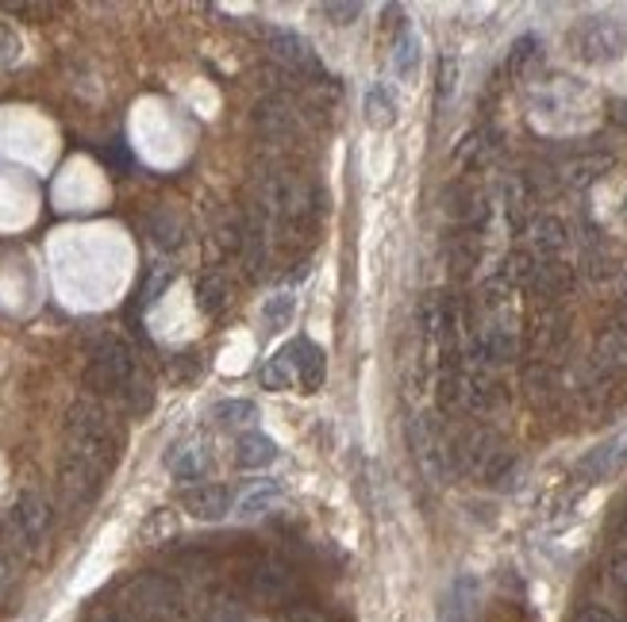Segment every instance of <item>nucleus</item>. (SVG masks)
Here are the masks:
<instances>
[{
  "label": "nucleus",
  "mask_w": 627,
  "mask_h": 622,
  "mask_svg": "<svg viewBox=\"0 0 627 622\" xmlns=\"http://www.w3.org/2000/svg\"><path fill=\"white\" fill-rule=\"evenodd\" d=\"M116 604L136 622H189V596L174 576L139 572L119 584Z\"/></svg>",
  "instance_id": "nucleus-1"
},
{
  "label": "nucleus",
  "mask_w": 627,
  "mask_h": 622,
  "mask_svg": "<svg viewBox=\"0 0 627 622\" xmlns=\"http://www.w3.org/2000/svg\"><path fill=\"white\" fill-rule=\"evenodd\" d=\"M66 454L86 457V462L101 465L104 472L116 465L119 457V430L112 423L108 407L97 400H77L66 412Z\"/></svg>",
  "instance_id": "nucleus-2"
},
{
  "label": "nucleus",
  "mask_w": 627,
  "mask_h": 622,
  "mask_svg": "<svg viewBox=\"0 0 627 622\" xmlns=\"http://www.w3.org/2000/svg\"><path fill=\"white\" fill-rule=\"evenodd\" d=\"M136 370H139L136 350H131L124 338L104 335V338H97L93 353H89L86 380H89V388H97V392H119V388L136 377Z\"/></svg>",
  "instance_id": "nucleus-3"
},
{
  "label": "nucleus",
  "mask_w": 627,
  "mask_h": 622,
  "mask_svg": "<svg viewBox=\"0 0 627 622\" xmlns=\"http://www.w3.org/2000/svg\"><path fill=\"white\" fill-rule=\"evenodd\" d=\"M570 42H574L577 59L589 62V66H601V62H612L624 54L627 31L612 16H589L570 31Z\"/></svg>",
  "instance_id": "nucleus-4"
},
{
  "label": "nucleus",
  "mask_w": 627,
  "mask_h": 622,
  "mask_svg": "<svg viewBox=\"0 0 627 622\" xmlns=\"http://www.w3.org/2000/svg\"><path fill=\"white\" fill-rule=\"evenodd\" d=\"M243 588L255 604H285L297 592V576L281 557H255L243 572Z\"/></svg>",
  "instance_id": "nucleus-5"
},
{
  "label": "nucleus",
  "mask_w": 627,
  "mask_h": 622,
  "mask_svg": "<svg viewBox=\"0 0 627 622\" xmlns=\"http://www.w3.org/2000/svg\"><path fill=\"white\" fill-rule=\"evenodd\" d=\"M59 484H62V496H66L69 504L86 507V504H93L97 492H101L104 469H101V465H93V462H86V457H77V454H62Z\"/></svg>",
  "instance_id": "nucleus-6"
},
{
  "label": "nucleus",
  "mask_w": 627,
  "mask_h": 622,
  "mask_svg": "<svg viewBox=\"0 0 627 622\" xmlns=\"http://www.w3.org/2000/svg\"><path fill=\"white\" fill-rule=\"evenodd\" d=\"M408 438H412V450H415L420 469H424L432 480H439L450 465V450H447V442H443L439 427L432 423V415H415V419L408 423Z\"/></svg>",
  "instance_id": "nucleus-7"
},
{
  "label": "nucleus",
  "mask_w": 627,
  "mask_h": 622,
  "mask_svg": "<svg viewBox=\"0 0 627 622\" xmlns=\"http://www.w3.org/2000/svg\"><path fill=\"white\" fill-rule=\"evenodd\" d=\"M12 530H16V539L24 542L27 549H35L47 539V530H51V504H47L39 492H24V496L12 504Z\"/></svg>",
  "instance_id": "nucleus-8"
},
{
  "label": "nucleus",
  "mask_w": 627,
  "mask_h": 622,
  "mask_svg": "<svg viewBox=\"0 0 627 622\" xmlns=\"http://www.w3.org/2000/svg\"><path fill=\"white\" fill-rule=\"evenodd\" d=\"M266 39H270L273 59H281L285 66L300 69V74H320V59L312 54L305 39L297 31H281V27H266Z\"/></svg>",
  "instance_id": "nucleus-9"
},
{
  "label": "nucleus",
  "mask_w": 627,
  "mask_h": 622,
  "mask_svg": "<svg viewBox=\"0 0 627 622\" xmlns=\"http://www.w3.org/2000/svg\"><path fill=\"white\" fill-rule=\"evenodd\" d=\"M181 507H185L193 519L216 522L231 511V492L223 484H196L181 492Z\"/></svg>",
  "instance_id": "nucleus-10"
},
{
  "label": "nucleus",
  "mask_w": 627,
  "mask_h": 622,
  "mask_svg": "<svg viewBox=\"0 0 627 622\" xmlns=\"http://www.w3.org/2000/svg\"><path fill=\"white\" fill-rule=\"evenodd\" d=\"M293 124H297V116H293V104H289L285 96H266V101H258L255 127H258V135H263V139L281 143V139L293 135Z\"/></svg>",
  "instance_id": "nucleus-11"
},
{
  "label": "nucleus",
  "mask_w": 627,
  "mask_h": 622,
  "mask_svg": "<svg viewBox=\"0 0 627 622\" xmlns=\"http://www.w3.org/2000/svg\"><path fill=\"white\" fill-rule=\"evenodd\" d=\"M570 235L566 223L554 216H542L532 223V258L535 261H562V250H566Z\"/></svg>",
  "instance_id": "nucleus-12"
},
{
  "label": "nucleus",
  "mask_w": 627,
  "mask_h": 622,
  "mask_svg": "<svg viewBox=\"0 0 627 622\" xmlns=\"http://www.w3.org/2000/svg\"><path fill=\"white\" fill-rule=\"evenodd\" d=\"M166 469L178 480H201L204 472L213 469V457H208V450H204L201 442H178V446H170V454H166Z\"/></svg>",
  "instance_id": "nucleus-13"
},
{
  "label": "nucleus",
  "mask_w": 627,
  "mask_h": 622,
  "mask_svg": "<svg viewBox=\"0 0 627 622\" xmlns=\"http://www.w3.org/2000/svg\"><path fill=\"white\" fill-rule=\"evenodd\" d=\"M477 258H482V235H477V231H462V228H458L455 235H450V243H447L450 273H455L458 281L470 277V273H474V265H477Z\"/></svg>",
  "instance_id": "nucleus-14"
},
{
  "label": "nucleus",
  "mask_w": 627,
  "mask_h": 622,
  "mask_svg": "<svg viewBox=\"0 0 627 622\" xmlns=\"http://www.w3.org/2000/svg\"><path fill=\"white\" fill-rule=\"evenodd\" d=\"M278 462V442L266 435H258V430H251V435H243L235 442V465L239 469H270V465Z\"/></svg>",
  "instance_id": "nucleus-15"
},
{
  "label": "nucleus",
  "mask_w": 627,
  "mask_h": 622,
  "mask_svg": "<svg viewBox=\"0 0 627 622\" xmlns=\"http://www.w3.org/2000/svg\"><path fill=\"white\" fill-rule=\"evenodd\" d=\"M289 353H293V365H297V380L305 388H320L323 385V370H328V358L316 342L308 338H297V342H289Z\"/></svg>",
  "instance_id": "nucleus-16"
},
{
  "label": "nucleus",
  "mask_w": 627,
  "mask_h": 622,
  "mask_svg": "<svg viewBox=\"0 0 627 622\" xmlns=\"http://www.w3.org/2000/svg\"><path fill=\"white\" fill-rule=\"evenodd\" d=\"M624 465H627V442H609V446L593 450L577 469H581V477H589V480H604V477H612V472L624 469Z\"/></svg>",
  "instance_id": "nucleus-17"
},
{
  "label": "nucleus",
  "mask_w": 627,
  "mask_h": 622,
  "mask_svg": "<svg viewBox=\"0 0 627 622\" xmlns=\"http://www.w3.org/2000/svg\"><path fill=\"white\" fill-rule=\"evenodd\" d=\"M146 231H151V243L158 246V250H178V246L185 243V223L166 208H158L146 219Z\"/></svg>",
  "instance_id": "nucleus-18"
},
{
  "label": "nucleus",
  "mask_w": 627,
  "mask_h": 622,
  "mask_svg": "<svg viewBox=\"0 0 627 622\" xmlns=\"http://www.w3.org/2000/svg\"><path fill=\"white\" fill-rule=\"evenodd\" d=\"M258 380H263V388H270V392H281V388H289L297 380V365H293L289 346L273 353V358H266V365L258 370Z\"/></svg>",
  "instance_id": "nucleus-19"
},
{
  "label": "nucleus",
  "mask_w": 627,
  "mask_h": 622,
  "mask_svg": "<svg viewBox=\"0 0 627 622\" xmlns=\"http://www.w3.org/2000/svg\"><path fill=\"white\" fill-rule=\"evenodd\" d=\"M119 400L128 404L131 415H146L154 407V380H151V373H146L143 365H139L136 377H131L128 385L119 388Z\"/></svg>",
  "instance_id": "nucleus-20"
},
{
  "label": "nucleus",
  "mask_w": 627,
  "mask_h": 622,
  "mask_svg": "<svg viewBox=\"0 0 627 622\" xmlns=\"http://www.w3.org/2000/svg\"><path fill=\"white\" fill-rule=\"evenodd\" d=\"M213 415L223 430H246V435L258 423V407L251 400H223V404H216Z\"/></svg>",
  "instance_id": "nucleus-21"
},
{
  "label": "nucleus",
  "mask_w": 627,
  "mask_h": 622,
  "mask_svg": "<svg viewBox=\"0 0 627 622\" xmlns=\"http://www.w3.org/2000/svg\"><path fill=\"white\" fill-rule=\"evenodd\" d=\"M527 204H532L527 181H524V177H509V181H504V211H509L512 231L527 228Z\"/></svg>",
  "instance_id": "nucleus-22"
},
{
  "label": "nucleus",
  "mask_w": 627,
  "mask_h": 622,
  "mask_svg": "<svg viewBox=\"0 0 627 622\" xmlns=\"http://www.w3.org/2000/svg\"><path fill=\"white\" fill-rule=\"evenodd\" d=\"M597 362L604 370H624L627 365V331L624 327H609L597 342Z\"/></svg>",
  "instance_id": "nucleus-23"
},
{
  "label": "nucleus",
  "mask_w": 627,
  "mask_h": 622,
  "mask_svg": "<svg viewBox=\"0 0 627 622\" xmlns=\"http://www.w3.org/2000/svg\"><path fill=\"white\" fill-rule=\"evenodd\" d=\"M196 308H201L204 315H220V311L228 308V281L216 277V273L201 277V285H196Z\"/></svg>",
  "instance_id": "nucleus-24"
},
{
  "label": "nucleus",
  "mask_w": 627,
  "mask_h": 622,
  "mask_svg": "<svg viewBox=\"0 0 627 622\" xmlns=\"http://www.w3.org/2000/svg\"><path fill=\"white\" fill-rule=\"evenodd\" d=\"M415 62H420V39L412 31H400L393 39V69H397V77L408 81L415 74Z\"/></svg>",
  "instance_id": "nucleus-25"
},
{
  "label": "nucleus",
  "mask_w": 627,
  "mask_h": 622,
  "mask_svg": "<svg viewBox=\"0 0 627 622\" xmlns=\"http://www.w3.org/2000/svg\"><path fill=\"white\" fill-rule=\"evenodd\" d=\"M278 496H281V484H273V480H258V484L246 488L243 500H239V515H246V519H251V515H263Z\"/></svg>",
  "instance_id": "nucleus-26"
},
{
  "label": "nucleus",
  "mask_w": 627,
  "mask_h": 622,
  "mask_svg": "<svg viewBox=\"0 0 627 622\" xmlns=\"http://www.w3.org/2000/svg\"><path fill=\"white\" fill-rule=\"evenodd\" d=\"M609 166H612L609 154H585V158H577L566 166V181L570 185H589V181H597Z\"/></svg>",
  "instance_id": "nucleus-27"
},
{
  "label": "nucleus",
  "mask_w": 627,
  "mask_h": 622,
  "mask_svg": "<svg viewBox=\"0 0 627 622\" xmlns=\"http://www.w3.org/2000/svg\"><path fill=\"white\" fill-rule=\"evenodd\" d=\"M293 311H297V296H293V293H278V296H270V300H266V308H263V323H266V331H281V327H289V320H293Z\"/></svg>",
  "instance_id": "nucleus-28"
},
{
  "label": "nucleus",
  "mask_w": 627,
  "mask_h": 622,
  "mask_svg": "<svg viewBox=\"0 0 627 622\" xmlns=\"http://www.w3.org/2000/svg\"><path fill=\"white\" fill-rule=\"evenodd\" d=\"M201 622H239V607L231 596H208L201 604Z\"/></svg>",
  "instance_id": "nucleus-29"
},
{
  "label": "nucleus",
  "mask_w": 627,
  "mask_h": 622,
  "mask_svg": "<svg viewBox=\"0 0 627 622\" xmlns=\"http://www.w3.org/2000/svg\"><path fill=\"white\" fill-rule=\"evenodd\" d=\"M535 54H539V39H535V35L516 39V42H512V51H509V74H524V69L535 62Z\"/></svg>",
  "instance_id": "nucleus-30"
},
{
  "label": "nucleus",
  "mask_w": 627,
  "mask_h": 622,
  "mask_svg": "<svg viewBox=\"0 0 627 622\" xmlns=\"http://www.w3.org/2000/svg\"><path fill=\"white\" fill-rule=\"evenodd\" d=\"M393 116H397L393 96H385V89H373V93H370V124L373 127H389Z\"/></svg>",
  "instance_id": "nucleus-31"
},
{
  "label": "nucleus",
  "mask_w": 627,
  "mask_h": 622,
  "mask_svg": "<svg viewBox=\"0 0 627 622\" xmlns=\"http://www.w3.org/2000/svg\"><path fill=\"white\" fill-rule=\"evenodd\" d=\"M170 281H174V265H154L151 277H146V285H143V293H139V300L154 303L162 293H166V285H170Z\"/></svg>",
  "instance_id": "nucleus-32"
},
{
  "label": "nucleus",
  "mask_w": 627,
  "mask_h": 622,
  "mask_svg": "<svg viewBox=\"0 0 627 622\" xmlns=\"http://www.w3.org/2000/svg\"><path fill=\"white\" fill-rule=\"evenodd\" d=\"M455 81H458V62L450 59V54H443V59H439V81H435V101H439V108L447 104V96L455 93Z\"/></svg>",
  "instance_id": "nucleus-33"
},
{
  "label": "nucleus",
  "mask_w": 627,
  "mask_h": 622,
  "mask_svg": "<svg viewBox=\"0 0 627 622\" xmlns=\"http://www.w3.org/2000/svg\"><path fill=\"white\" fill-rule=\"evenodd\" d=\"M320 16L331 20L335 27H347L362 16V4H335V0H331V4H320Z\"/></svg>",
  "instance_id": "nucleus-34"
},
{
  "label": "nucleus",
  "mask_w": 627,
  "mask_h": 622,
  "mask_svg": "<svg viewBox=\"0 0 627 622\" xmlns=\"http://www.w3.org/2000/svg\"><path fill=\"white\" fill-rule=\"evenodd\" d=\"M86 622H136V619H131V614L124 611L116 599H112V604H93V607H89Z\"/></svg>",
  "instance_id": "nucleus-35"
},
{
  "label": "nucleus",
  "mask_w": 627,
  "mask_h": 622,
  "mask_svg": "<svg viewBox=\"0 0 627 622\" xmlns=\"http://www.w3.org/2000/svg\"><path fill=\"white\" fill-rule=\"evenodd\" d=\"M101 161H108V166H112V169H119V173H124V169H131V154H128V146H124V143L104 146V151H101Z\"/></svg>",
  "instance_id": "nucleus-36"
},
{
  "label": "nucleus",
  "mask_w": 627,
  "mask_h": 622,
  "mask_svg": "<svg viewBox=\"0 0 627 622\" xmlns=\"http://www.w3.org/2000/svg\"><path fill=\"white\" fill-rule=\"evenodd\" d=\"M16 59H20V39L9 27H0V66H12Z\"/></svg>",
  "instance_id": "nucleus-37"
},
{
  "label": "nucleus",
  "mask_w": 627,
  "mask_h": 622,
  "mask_svg": "<svg viewBox=\"0 0 627 622\" xmlns=\"http://www.w3.org/2000/svg\"><path fill=\"white\" fill-rule=\"evenodd\" d=\"M574 622H624L616 611H609V607H597V604H589V607H581L577 611V619Z\"/></svg>",
  "instance_id": "nucleus-38"
},
{
  "label": "nucleus",
  "mask_w": 627,
  "mask_h": 622,
  "mask_svg": "<svg viewBox=\"0 0 627 622\" xmlns=\"http://www.w3.org/2000/svg\"><path fill=\"white\" fill-rule=\"evenodd\" d=\"M612 584H616L627 599V549H619V554L612 557Z\"/></svg>",
  "instance_id": "nucleus-39"
},
{
  "label": "nucleus",
  "mask_w": 627,
  "mask_h": 622,
  "mask_svg": "<svg viewBox=\"0 0 627 622\" xmlns=\"http://www.w3.org/2000/svg\"><path fill=\"white\" fill-rule=\"evenodd\" d=\"M281 622H328L320 611H312V607H289L285 614H281Z\"/></svg>",
  "instance_id": "nucleus-40"
},
{
  "label": "nucleus",
  "mask_w": 627,
  "mask_h": 622,
  "mask_svg": "<svg viewBox=\"0 0 627 622\" xmlns=\"http://www.w3.org/2000/svg\"><path fill=\"white\" fill-rule=\"evenodd\" d=\"M616 534H619V539H627V511H624V519H619V527H616Z\"/></svg>",
  "instance_id": "nucleus-41"
},
{
  "label": "nucleus",
  "mask_w": 627,
  "mask_h": 622,
  "mask_svg": "<svg viewBox=\"0 0 627 622\" xmlns=\"http://www.w3.org/2000/svg\"><path fill=\"white\" fill-rule=\"evenodd\" d=\"M624 223H627V196H624Z\"/></svg>",
  "instance_id": "nucleus-42"
}]
</instances>
